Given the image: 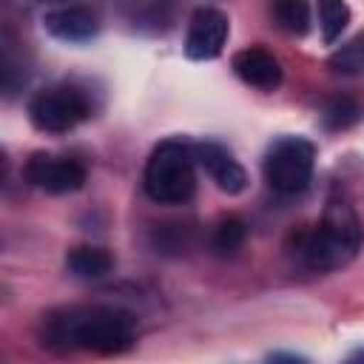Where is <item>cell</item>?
<instances>
[{
    "label": "cell",
    "instance_id": "6da1fadb",
    "mask_svg": "<svg viewBox=\"0 0 364 364\" xmlns=\"http://www.w3.org/2000/svg\"><path fill=\"white\" fill-rule=\"evenodd\" d=\"M40 341L51 350L122 353L134 341V318L117 307H63L43 316Z\"/></svg>",
    "mask_w": 364,
    "mask_h": 364
},
{
    "label": "cell",
    "instance_id": "7a4b0ae2",
    "mask_svg": "<svg viewBox=\"0 0 364 364\" xmlns=\"http://www.w3.org/2000/svg\"><path fill=\"white\" fill-rule=\"evenodd\" d=\"M361 247V222L353 205L330 199L318 225L299 236V256L313 270H336L347 264Z\"/></svg>",
    "mask_w": 364,
    "mask_h": 364
},
{
    "label": "cell",
    "instance_id": "3957f363",
    "mask_svg": "<svg viewBox=\"0 0 364 364\" xmlns=\"http://www.w3.org/2000/svg\"><path fill=\"white\" fill-rule=\"evenodd\" d=\"M193 145L168 139L154 148L145 162V193L159 205H182L193 196L196 176H193Z\"/></svg>",
    "mask_w": 364,
    "mask_h": 364
},
{
    "label": "cell",
    "instance_id": "277c9868",
    "mask_svg": "<svg viewBox=\"0 0 364 364\" xmlns=\"http://www.w3.org/2000/svg\"><path fill=\"white\" fill-rule=\"evenodd\" d=\"M313 162H316V148L301 139V136H282L276 139L267 154H264V179L267 185L282 193H299L307 188L310 176H313Z\"/></svg>",
    "mask_w": 364,
    "mask_h": 364
},
{
    "label": "cell",
    "instance_id": "5b68a950",
    "mask_svg": "<svg viewBox=\"0 0 364 364\" xmlns=\"http://www.w3.org/2000/svg\"><path fill=\"white\" fill-rule=\"evenodd\" d=\"M91 114L88 97L74 85H51L28 102V119L43 134H65Z\"/></svg>",
    "mask_w": 364,
    "mask_h": 364
},
{
    "label": "cell",
    "instance_id": "8992f818",
    "mask_svg": "<svg viewBox=\"0 0 364 364\" xmlns=\"http://www.w3.org/2000/svg\"><path fill=\"white\" fill-rule=\"evenodd\" d=\"M26 176L34 188L46 193H74L85 185V168L77 159L43 154V151L26 162Z\"/></svg>",
    "mask_w": 364,
    "mask_h": 364
},
{
    "label": "cell",
    "instance_id": "52a82bcc",
    "mask_svg": "<svg viewBox=\"0 0 364 364\" xmlns=\"http://www.w3.org/2000/svg\"><path fill=\"white\" fill-rule=\"evenodd\" d=\"M230 34V23L228 14L213 9V6H202L193 11L191 26H188V37H185V54L188 60H213L222 54L225 43Z\"/></svg>",
    "mask_w": 364,
    "mask_h": 364
},
{
    "label": "cell",
    "instance_id": "ba28073f",
    "mask_svg": "<svg viewBox=\"0 0 364 364\" xmlns=\"http://www.w3.org/2000/svg\"><path fill=\"white\" fill-rule=\"evenodd\" d=\"M193 159L205 168V173L216 182V188L222 193L236 196V193H242L247 188L245 168L233 159V154L225 145H219V142H196L193 145Z\"/></svg>",
    "mask_w": 364,
    "mask_h": 364
},
{
    "label": "cell",
    "instance_id": "9c48e42d",
    "mask_svg": "<svg viewBox=\"0 0 364 364\" xmlns=\"http://www.w3.org/2000/svg\"><path fill=\"white\" fill-rule=\"evenodd\" d=\"M230 65H233V74L245 85H250V88L276 91L282 85V65H279V60L270 51L259 48V46H250V48L236 51L233 60H230Z\"/></svg>",
    "mask_w": 364,
    "mask_h": 364
},
{
    "label": "cell",
    "instance_id": "30bf717a",
    "mask_svg": "<svg viewBox=\"0 0 364 364\" xmlns=\"http://www.w3.org/2000/svg\"><path fill=\"white\" fill-rule=\"evenodd\" d=\"M43 26L51 37L57 40H65V43H85L91 37H97L100 31V23H97V14L85 6H63V9H54L43 17Z\"/></svg>",
    "mask_w": 364,
    "mask_h": 364
},
{
    "label": "cell",
    "instance_id": "8fae6325",
    "mask_svg": "<svg viewBox=\"0 0 364 364\" xmlns=\"http://www.w3.org/2000/svg\"><path fill=\"white\" fill-rule=\"evenodd\" d=\"M65 267L77 276V279H102L111 273L114 267V256L105 247L97 245H80L71 247L65 256Z\"/></svg>",
    "mask_w": 364,
    "mask_h": 364
},
{
    "label": "cell",
    "instance_id": "7c38bea8",
    "mask_svg": "<svg viewBox=\"0 0 364 364\" xmlns=\"http://www.w3.org/2000/svg\"><path fill=\"white\" fill-rule=\"evenodd\" d=\"M361 117H364V108H361V102H358L355 97H350V94H338V97L327 100V105H324V111H321V122H324L327 131H347V128H353Z\"/></svg>",
    "mask_w": 364,
    "mask_h": 364
},
{
    "label": "cell",
    "instance_id": "4fadbf2b",
    "mask_svg": "<svg viewBox=\"0 0 364 364\" xmlns=\"http://www.w3.org/2000/svg\"><path fill=\"white\" fill-rule=\"evenodd\" d=\"M273 17L287 34H307L310 28V3L307 0H273Z\"/></svg>",
    "mask_w": 364,
    "mask_h": 364
},
{
    "label": "cell",
    "instance_id": "5bb4252c",
    "mask_svg": "<svg viewBox=\"0 0 364 364\" xmlns=\"http://www.w3.org/2000/svg\"><path fill=\"white\" fill-rule=\"evenodd\" d=\"M350 23V9L344 0H318V26L324 43H336Z\"/></svg>",
    "mask_w": 364,
    "mask_h": 364
},
{
    "label": "cell",
    "instance_id": "9a60e30c",
    "mask_svg": "<svg viewBox=\"0 0 364 364\" xmlns=\"http://www.w3.org/2000/svg\"><path fill=\"white\" fill-rule=\"evenodd\" d=\"M242 242H245V222L242 219L228 216L216 225V230H213V250L216 253H222V256L236 253L242 247Z\"/></svg>",
    "mask_w": 364,
    "mask_h": 364
},
{
    "label": "cell",
    "instance_id": "2e32d148",
    "mask_svg": "<svg viewBox=\"0 0 364 364\" xmlns=\"http://www.w3.org/2000/svg\"><path fill=\"white\" fill-rule=\"evenodd\" d=\"M330 65L336 71H341V74H358V71H364V37L361 40H353L350 46H344L341 51H336L333 60H330Z\"/></svg>",
    "mask_w": 364,
    "mask_h": 364
}]
</instances>
